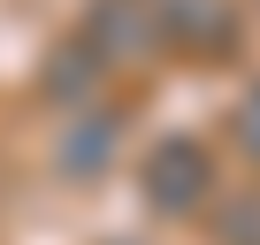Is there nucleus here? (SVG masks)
Segmentation results:
<instances>
[{
    "instance_id": "obj_1",
    "label": "nucleus",
    "mask_w": 260,
    "mask_h": 245,
    "mask_svg": "<svg viewBox=\"0 0 260 245\" xmlns=\"http://www.w3.org/2000/svg\"><path fill=\"white\" fill-rule=\"evenodd\" d=\"M245 131H252V146H260V92H252V107H245Z\"/></svg>"
}]
</instances>
